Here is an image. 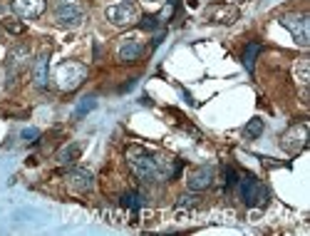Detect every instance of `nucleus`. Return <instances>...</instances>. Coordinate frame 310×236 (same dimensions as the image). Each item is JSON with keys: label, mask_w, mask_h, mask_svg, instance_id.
<instances>
[{"label": "nucleus", "mask_w": 310, "mask_h": 236, "mask_svg": "<svg viewBox=\"0 0 310 236\" xmlns=\"http://www.w3.org/2000/svg\"><path fill=\"white\" fill-rule=\"evenodd\" d=\"M129 159H132V169H134V174L139 179H144V181H156V179L166 177L164 172H161V162H156L149 152H144V149H129Z\"/></svg>", "instance_id": "f257e3e1"}, {"label": "nucleus", "mask_w": 310, "mask_h": 236, "mask_svg": "<svg viewBox=\"0 0 310 236\" xmlns=\"http://www.w3.org/2000/svg\"><path fill=\"white\" fill-rule=\"evenodd\" d=\"M238 187H241V197H243V201L248 206H266L271 201V192L253 177V174H246V177L238 181Z\"/></svg>", "instance_id": "f03ea898"}, {"label": "nucleus", "mask_w": 310, "mask_h": 236, "mask_svg": "<svg viewBox=\"0 0 310 236\" xmlns=\"http://www.w3.org/2000/svg\"><path fill=\"white\" fill-rule=\"evenodd\" d=\"M84 77H87V67L84 65H79V62H62L58 67V82L62 90H77L79 85L84 82Z\"/></svg>", "instance_id": "7ed1b4c3"}, {"label": "nucleus", "mask_w": 310, "mask_h": 236, "mask_svg": "<svg viewBox=\"0 0 310 236\" xmlns=\"http://www.w3.org/2000/svg\"><path fill=\"white\" fill-rule=\"evenodd\" d=\"M107 18L115 25H132L136 20V3L134 0H122L119 5L107 8Z\"/></svg>", "instance_id": "20e7f679"}, {"label": "nucleus", "mask_w": 310, "mask_h": 236, "mask_svg": "<svg viewBox=\"0 0 310 236\" xmlns=\"http://www.w3.org/2000/svg\"><path fill=\"white\" fill-rule=\"evenodd\" d=\"M55 18H58L60 25H79L82 22V10L77 8L75 0H65V3H58Z\"/></svg>", "instance_id": "39448f33"}, {"label": "nucleus", "mask_w": 310, "mask_h": 236, "mask_svg": "<svg viewBox=\"0 0 310 236\" xmlns=\"http://www.w3.org/2000/svg\"><path fill=\"white\" fill-rule=\"evenodd\" d=\"M211 181H213V167H211V164L196 167V169L189 172V177H186V184H189V189H191V192H201V189L211 187Z\"/></svg>", "instance_id": "423d86ee"}, {"label": "nucleus", "mask_w": 310, "mask_h": 236, "mask_svg": "<svg viewBox=\"0 0 310 236\" xmlns=\"http://www.w3.org/2000/svg\"><path fill=\"white\" fill-rule=\"evenodd\" d=\"M283 25H286V28L291 30L293 38L298 40L300 45H308V40H310V33H308L310 22H308V15H293V18H286V20H283Z\"/></svg>", "instance_id": "0eeeda50"}, {"label": "nucleus", "mask_w": 310, "mask_h": 236, "mask_svg": "<svg viewBox=\"0 0 310 236\" xmlns=\"http://www.w3.org/2000/svg\"><path fill=\"white\" fill-rule=\"evenodd\" d=\"M13 10L27 20L40 18L45 13V0H15L13 3Z\"/></svg>", "instance_id": "6e6552de"}, {"label": "nucleus", "mask_w": 310, "mask_h": 236, "mask_svg": "<svg viewBox=\"0 0 310 236\" xmlns=\"http://www.w3.org/2000/svg\"><path fill=\"white\" fill-rule=\"evenodd\" d=\"M47 67H50V53H42L33 65V82H35L38 90L47 87Z\"/></svg>", "instance_id": "1a4fd4ad"}, {"label": "nucleus", "mask_w": 310, "mask_h": 236, "mask_svg": "<svg viewBox=\"0 0 310 236\" xmlns=\"http://www.w3.org/2000/svg\"><path fill=\"white\" fill-rule=\"evenodd\" d=\"M144 55V45L139 40H124L122 47H119V60L122 62H134Z\"/></svg>", "instance_id": "9d476101"}, {"label": "nucleus", "mask_w": 310, "mask_h": 236, "mask_svg": "<svg viewBox=\"0 0 310 236\" xmlns=\"http://www.w3.org/2000/svg\"><path fill=\"white\" fill-rule=\"evenodd\" d=\"M67 179H70V187L77 189V192H90L92 189V174L87 169H72L67 174Z\"/></svg>", "instance_id": "9b49d317"}, {"label": "nucleus", "mask_w": 310, "mask_h": 236, "mask_svg": "<svg viewBox=\"0 0 310 236\" xmlns=\"http://www.w3.org/2000/svg\"><path fill=\"white\" fill-rule=\"evenodd\" d=\"M261 50H263V47H261L258 42H251V45L246 47V53H243V65H246V70H248V72H253V67H256V58L261 55Z\"/></svg>", "instance_id": "f8f14e48"}, {"label": "nucleus", "mask_w": 310, "mask_h": 236, "mask_svg": "<svg viewBox=\"0 0 310 236\" xmlns=\"http://www.w3.org/2000/svg\"><path fill=\"white\" fill-rule=\"evenodd\" d=\"M119 201H122V206H124V209H132V212H139V209L144 206V197H142V194H136V192L124 194Z\"/></svg>", "instance_id": "ddd939ff"}, {"label": "nucleus", "mask_w": 310, "mask_h": 236, "mask_svg": "<svg viewBox=\"0 0 310 236\" xmlns=\"http://www.w3.org/2000/svg\"><path fill=\"white\" fill-rule=\"evenodd\" d=\"M77 157H79V144H67V147L60 152L58 159L62 162V164H72V162H75Z\"/></svg>", "instance_id": "4468645a"}, {"label": "nucleus", "mask_w": 310, "mask_h": 236, "mask_svg": "<svg viewBox=\"0 0 310 236\" xmlns=\"http://www.w3.org/2000/svg\"><path fill=\"white\" fill-rule=\"evenodd\" d=\"M95 107H97V99H95V97H84V99H82V102L77 104V110H75V119L84 117V115H87V112H92Z\"/></svg>", "instance_id": "2eb2a0df"}, {"label": "nucleus", "mask_w": 310, "mask_h": 236, "mask_svg": "<svg viewBox=\"0 0 310 236\" xmlns=\"http://www.w3.org/2000/svg\"><path fill=\"white\" fill-rule=\"evenodd\" d=\"M261 132H263V122H261V117H253L251 122L246 124V129H243V135H246V137H251V139L261 137Z\"/></svg>", "instance_id": "dca6fc26"}, {"label": "nucleus", "mask_w": 310, "mask_h": 236, "mask_svg": "<svg viewBox=\"0 0 310 236\" xmlns=\"http://www.w3.org/2000/svg\"><path fill=\"white\" fill-rule=\"evenodd\" d=\"M236 184H238L236 169H233V167H223V187H226V189H233Z\"/></svg>", "instance_id": "f3484780"}, {"label": "nucleus", "mask_w": 310, "mask_h": 236, "mask_svg": "<svg viewBox=\"0 0 310 236\" xmlns=\"http://www.w3.org/2000/svg\"><path fill=\"white\" fill-rule=\"evenodd\" d=\"M139 25H142L144 30H156V28H159V18H156V15H144Z\"/></svg>", "instance_id": "a211bd4d"}, {"label": "nucleus", "mask_w": 310, "mask_h": 236, "mask_svg": "<svg viewBox=\"0 0 310 236\" xmlns=\"http://www.w3.org/2000/svg\"><path fill=\"white\" fill-rule=\"evenodd\" d=\"M196 201H199V199H196L194 194H184V197L179 199V206H194Z\"/></svg>", "instance_id": "6ab92c4d"}, {"label": "nucleus", "mask_w": 310, "mask_h": 236, "mask_svg": "<svg viewBox=\"0 0 310 236\" xmlns=\"http://www.w3.org/2000/svg\"><path fill=\"white\" fill-rule=\"evenodd\" d=\"M5 28H8V30H13V33H22V30H25V25H15V20H8V22H5Z\"/></svg>", "instance_id": "aec40b11"}, {"label": "nucleus", "mask_w": 310, "mask_h": 236, "mask_svg": "<svg viewBox=\"0 0 310 236\" xmlns=\"http://www.w3.org/2000/svg\"><path fill=\"white\" fill-rule=\"evenodd\" d=\"M40 132L38 129H22V139H38Z\"/></svg>", "instance_id": "412c9836"}]
</instances>
